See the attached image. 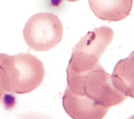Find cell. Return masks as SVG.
Instances as JSON below:
<instances>
[{
  "label": "cell",
  "mask_w": 134,
  "mask_h": 119,
  "mask_svg": "<svg viewBox=\"0 0 134 119\" xmlns=\"http://www.w3.org/2000/svg\"><path fill=\"white\" fill-rule=\"evenodd\" d=\"M67 88L75 93L86 95L107 107L121 104L126 98L115 88L111 75L102 66L67 81Z\"/></svg>",
  "instance_id": "cell-1"
},
{
  "label": "cell",
  "mask_w": 134,
  "mask_h": 119,
  "mask_svg": "<svg viewBox=\"0 0 134 119\" xmlns=\"http://www.w3.org/2000/svg\"><path fill=\"white\" fill-rule=\"evenodd\" d=\"M8 72L9 92L17 94L29 93L36 89L46 75L41 61L30 54L8 55Z\"/></svg>",
  "instance_id": "cell-2"
},
{
  "label": "cell",
  "mask_w": 134,
  "mask_h": 119,
  "mask_svg": "<svg viewBox=\"0 0 134 119\" xmlns=\"http://www.w3.org/2000/svg\"><path fill=\"white\" fill-rule=\"evenodd\" d=\"M26 43L31 50L46 52L55 47L62 40L63 26L56 15L38 13L28 20L23 29Z\"/></svg>",
  "instance_id": "cell-3"
},
{
  "label": "cell",
  "mask_w": 134,
  "mask_h": 119,
  "mask_svg": "<svg viewBox=\"0 0 134 119\" xmlns=\"http://www.w3.org/2000/svg\"><path fill=\"white\" fill-rule=\"evenodd\" d=\"M63 107L74 119H100L108 112L109 108L98 104L86 95L75 93L67 88L62 98Z\"/></svg>",
  "instance_id": "cell-4"
},
{
  "label": "cell",
  "mask_w": 134,
  "mask_h": 119,
  "mask_svg": "<svg viewBox=\"0 0 134 119\" xmlns=\"http://www.w3.org/2000/svg\"><path fill=\"white\" fill-rule=\"evenodd\" d=\"M114 37V31L105 26L98 27L82 37L72 54H77L99 60Z\"/></svg>",
  "instance_id": "cell-5"
},
{
  "label": "cell",
  "mask_w": 134,
  "mask_h": 119,
  "mask_svg": "<svg viewBox=\"0 0 134 119\" xmlns=\"http://www.w3.org/2000/svg\"><path fill=\"white\" fill-rule=\"evenodd\" d=\"M90 8L97 17L108 22H117L129 15L133 0H89Z\"/></svg>",
  "instance_id": "cell-6"
},
{
  "label": "cell",
  "mask_w": 134,
  "mask_h": 119,
  "mask_svg": "<svg viewBox=\"0 0 134 119\" xmlns=\"http://www.w3.org/2000/svg\"><path fill=\"white\" fill-rule=\"evenodd\" d=\"M114 86L127 98H134V58L132 52L115 66L111 75Z\"/></svg>",
  "instance_id": "cell-7"
},
{
  "label": "cell",
  "mask_w": 134,
  "mask_h": 119,
  "mask_svg": "<svg viewBox=\"0 0 134 119\" xmlns=\"http://www.w3.org/2000/svg\"><path fill=\"white\" fill-rule=\"evenodd\" d=\"M8 58V54H0V102L5 93L9 92Z\"/></svg>",
  "instance_id": "cell-8"
},
{
  "label": "cell",
  "mask_w": 134,
  "mask_h": 119,
  "mask_svg": "<svg viewBox=\"0 0 134 119\" xmlns=\"http://www.w3.org/2000/svg\"><path fill=\"white\" fill-rule=\"evenodd\" d=\"M66 1H69V2H77V1H79V0H66Z\"/></svg>",
  "instance_id": "cell-9"
}]
</instances>
